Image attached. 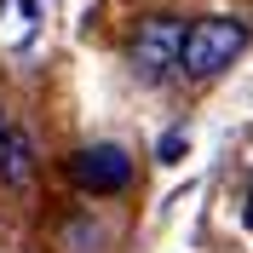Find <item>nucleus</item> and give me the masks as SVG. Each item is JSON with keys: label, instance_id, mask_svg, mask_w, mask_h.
Segmentation results:
<instances>
[{"label": "nucleus", "instance_id": "nucleus-3", "mask_svg": "<svg viewBox=\"0 0 253 253\" xmlns=\"http://www.w3.org/2000/svg\"><path fill=\"white\" fill-rule=\"evenodd\" d=\"M69 178L86 196H115V190L132 184V156H126L121 144H92V150H81L69 161Z\"/></svg>", "mask_w": 253, "mask_h": 253}, {"label": "nucleus", "instance_id": "nucleus-5", "mask_svg": "<svg viewBox=\"0 0 253 253\" xmlns=\"http://www.w3.org/2000/svg\"><path fill=\"white\" fill-rule=\"evenodd\" d=\"M184 150H190V138L173 126V132H161V144H156V161H184Z\"/></svg>", "mask_w": 253, "mask_h": 253}, {"label": "nucleus", "instance_id": "nucleus-1", "mask_svg": "<svg viewBox=\"0 0 253 253\" xmlns=\"http://www.w3.org/2000/svg\"><path fill=\"white\" fill-rule=\"evenodd\" d=\"M248 46V23L230 12H213V17H196L184 23V52H178V75L190 81H213L219 69H230V58Z\"/></svg>", "mask_w": 253, "mask_h": 253}, {"label": "nucleus", "instance_id": "nucleus-6", "mask_svg": "<svg viewBox=\"0 0 253 253\" xmlns=\"http://www.w3.org/2000/svg\"><path fill=\"white\" fill-rule=\"evenodd\" d=\"M69 242H75V253H86V248L98 242V224H86V219H81V224H69Z\"/></svg>", "mask_w": 253, "mask_h": 253}, {"label": "nucleus", "instance_id": "nucleus-4", "mask_svg": "<svg viewBox=\"0 0 253 253\" xmlns=\"http://www.w3.org/2000/svg\"><path fill=\"white\" fill-rule=\"evenodd\" d=\"M35 167H41V156H35L29 126H6V132H0V178H6L12 190H29Z\"/></svg>", "mask_w": 253, "mask_h": 253}, {"label": "nucleus", "instance_id": "nucleus-8", "mask_svg": "<svg viewBox=\"0 0 253 253\" xmlns=\"http://www.w3.org/2000/svg\"><path fill=\"white\" fill-rule=\"evenodd\" d=\"M0 132H6V121H0Z\"/></svg>", "mask_w": 253, "mask_h": 253}, {"label": "nucleus", "instance_id": "nucleus-7", "mask_svg": "<svg viewBox=\"0 0 253 253\" xmlns=\"http://www.w3.org/2000/svg\"><path fill=\"white\" fill-rule=\"evenodd\" d=\"M248 224H253V184H248Z\"/></svg>", "mask_w": 253, "mask_h": 253}, {"label": "nucleus", "instance_id": "nucleus-2", "mask_svg": "<svg viewBox=\"0 0 253 253\" xmlns=\"http://www.w3.org/2000/svg\"><path fill=\"white\" fill-rule=\"evenodd\" d=\"M178 52H184V17L178 12H150L138 17V29L126 41V63L144 86H161V81L178 69Z\"/></svg>", "mask_w": 253, "mask_h": 253}]
</instances>
